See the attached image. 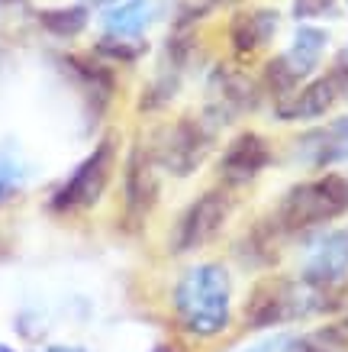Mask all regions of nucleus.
<instances>
[{
  "label": "nucleus",
  "instance_id": "16",
  "mask_svg": "<svg viewBox=\"0 0 348 352\" xmlns=\"http://www.w3.org/2000/svg\"><path fill=\"white\" fill-rule=\"evenodd\" d=\"M287 236L281 233V226L275 223V217L268 214L262 220H255L242 236H239V243H235V256L239 262L248 268H275L277 258H281V243H284Z\"/></svg>",
  "mask_w": 348,
  "mask_h": 352
},
{
  "label": "nucleus",
  "instance_id": "17",
  "mask_svg": "<svg viewBox=\"0 0 348 352\" xmlns=\"http://www.w3.org/2000/svg\"><path fill=\"white\" fill-rule=\"evenodd\" d=\"M165 0H116L100 10V32L110 36H146L161 13Z\"/></svg>",
  "mask_w": 348,
  "mask_h": 352
},
{
  "label": "nucleus",
  "instance_id": "8",
  "mask_svg": "<svg viewBox=\"0 0 348 352\" xmlns=\"http://www.w3.org/2000/svg\"><path fill=\"white\" fill-rule=\"evenodd\" d=\"M275 162H277L275 139L255 126H242V129H235L222 142V149L216 152L213 175H216V184L239 194L245 188H252Z\"/></svg>",
  "mask_w": 348,
  "mask_h": 352
},
{
  "label": "nucleus",
  "instance_id": "26",
  "mask_svg": "<svg viewBox=\"0 0 348 352\" xmlns=\"http://www.w3.org/2000/svg\"><path fill=\"white\" fill-rule=\"evenodd\" d=\"M45 352H84V349H74V346H52V349H45Z\"/></svg>",
  "mask_w": 348,
  "mask_h": 352
},
{
  "label": "nucleus",
  "instance_id": "2",
  "mask_svg": "<svg viewBox=\"0 0 348 352\" xmlns=\"http://www.w3.org/2000/svg\"><path fill=\"white\" fill-rule=\"evenodd\" d=\"M271 217L287 239L326 230L329 223L348 217V175L329 168L300 178L277 197Z\"/></svg>",
  "mask_w": 348,
  "mask_h": 352
},
{
  "label": "nucleus",
  "instance_id": "22",
  "mask_svg": "<svg viewBox=\"0 0 348 352\" xmlns=\"http://www.w3.org/2000/svg\"><path fill=\"white\" fill-rule=\"evenodd\" d=\"M342 13V0H290L294 23H326Z\"/></svg>",
  "mask_w": 348,
  "mask_h": 352
},
{
  "label": "nucleus",
  "instance_id": "27",
  "mask_svg": "<svg viewBox=\"0 0 348 352\" xmlns=\"http://www.w3.org/2000/svg\"><path fill=\"white\" fill-rule=\"evenodd\" d=\"M342 300H345V307H348V285H345V294H342Z\"/></svg>",
  "mask_w": 348,
  "mask_h": 352
},
{
  "label": "nucleus",
  "instance_id": "9",
  "mask_svg": "<svg viewBox=\"0 0 348 352\" xmlns=\"http://www.w3.org/2000/svg\"><path fill=\"white\" fill-rule=\"evenodd\" d=\"M284 30V13L271 7V3H242L229 10L222 23V39H226V52L232 62L255 65L275 49L277 36Z\"/></svg>",
  "mask_w": 348,
  "mask_h": 352
},
{
  "label": "nucleus",
  "instance_id": "5",
  "mask_svg": "<svg viewBox=\"0 0 348 352\" xmlns=\"http://www.w3.org/2000/svg\"><path fill=\"white\" fill-rule=\"evenodd\" d=\"M116 168H119V139L106 133L94 142V149L74 165V171L65 178L49 197V210L52 214H87L106 197L110 182H113Z\"/></svg>",
  "mask_w": 348,
  "mask_h": 352
},
{
  "label": "nucleus",
  "instance_id": "24",
  "mask_svg": "<svg viewBox=\"0 0 348 352\" xmlns=\"http://www.w3.org/2000/svg\"><path fill=\"white\" fill-rule=\"evenodd\" d=\"M200 3H207V7L216 13V10H235V7H242L248 0H200Z\"/></svg>",
  "mask_w": 348,
  "mask_h": 352
},
{
  "label": "nucleus",
  "instance_id": "10",
  "mask_svg": "<svg viewBox=\"0 0 348 352\" xmlns=\"http://www.w3.org/2000/svg\"><path fill=\"white\" fill-rule=\"evenodd\" d=\"M161 175L159 162L148 149V139L129 142L126 155H123V217L132 226L146 223L155 214L161 201Z\"/></svg>",
  "mask_w": 348,
  "mask_h": 352
},
{
  "label": "nucleus",
  "instance_id": "1",
  "mask_svg": "<svg viewBox=\"0 0 348 352\" xmlns=\"http://www.w3.org/2000/svg\"><path fill=\"white\" fill-rule=\"evenodd\" d=\"M181 330L197 340H216L232 323V275L222 262L187 268L171 294Z\"/></svg>",
  "mask_w": 348,
  "mask_h": 352
},
{
  "label": "nucleus",
  "instance_id": "20",
  "mask_svg": "<svg viewBox=\"0 0 348 352\" xmlns=\"http://www.w3.org/2000/svg\"><path fill=\"white\" fill-rule=\"evenodd\" d=\"M255 75H258V85H262L264 97H268V107L277 104V100H287L297 87L303 85L300 75L287 65L284 52H268L262 62H258V72H255Z\"/></svg>",
  "mask_w": 348,
  "mask_h": 352
},
{
  "label": "nucleus",
  "instance_id": "21",
  "mask_svg": "<svg viewBox=\"0 0 348 352\" xmlns=\"http://www.w3.org/2000/svg\"><path fill=\"white\" fill-rule=\"evenodd\" d=\"M91 52L97 58H104L106 65L113 68H132L148 55V39L146 36H110V32H100L91 45Z\"/></svg>",
  "mask_w": 348,
  "mask_h": 352
},
{
  "label": "nucleus",
  "instance_id": "18",
  "mask_svg": "<svg viewBox=\"0 0 348 352\" xmlns=\"http://www.w3.org/2000/svg\"><path fill=\"white\" fill-rule=\"evenodd\" d=\"M36 23L39 30L49 32L52 39H78L91 30L94 23V10L87 7L84 0L78 3H58V7H43L36 10Z\"/></svg>",
  "mask_w": 348,
  "mask_h": 352
},
{
  "label": "nucleus",
  "instance_id": "7",
  "mask_svg": "<svg viewBox=\"0 0 348 352\" xmlns=\"http://www.w3.org/2000/svg\"><path fill=\"white\" fill-rule=\"evenodd\" d=\"M235 207H239V194L222 188V184H213V188L200 191L174 220L171 252L184 256V252H197L203 245H210L226 230Z\"/></svg>",
  "mask_w": 348,
  "mask_h": 352
},
{
  "label": "nucleus",
  "instance_id": "3",
  "mask_svg": "<svg viewBox=\"0 0 348 352\" xmlns=\"http://www.w3.org/2000/svg\"><path fill=\"white\" fill-rule=\"evenodd\" d=\"M148 149L159 162V168L168 178H194L197 171L213 159L220 129L207 123L200 110L197 113H181V117L165 120L155 133H148Z\"/></svg>",
  "mask_w": 348,
  "mask_h": 352
},
{
  "label": "nucleus",
  "instance_id": "11",
  "mask_svg": "<svg viewBox=\"0 0 348 352\" xmlns=\"http://www.w3.org/2000/svg\"><path fill=\"white\" fill-rule=\"evenodd\" d=\"M287 152L300 168L310 171H329L348 165V113L329 117L323 123H310L303 133L290 139Z\"/></svg>",
  "mask_w": 348,
  "mask_h": 352
},
{
  "label": "nucleus",
  "instance_id": "23",
  "mask_svg": "<svg viewBox=\"0 0 348 352\" xmlns=\"http://www.w3.org/2000/svg\"><path fill=\"white\" fill-rule=\"evenodd\" d=\"M23 184V168L13 159H0V204L10 201Z\"/></svg>",
  "mask_w": 348,
  "mask_h": 352
},
{
  "label": "nucleus",
  "instance_id": "4",
  "mask_svg": "<svg viewBox=\"0 0 348 352\" xmlns=\"http://www.w3.org/2000/svg\"><path fill=\"white\" fill-rule=\"evenodd\" d=\"M203 91H207V100H203L200 113L220 133L239 123L242 117H255L268 104L258 75L248 72V65H239L232 58L210 65V72L203 78Z\"/></svg>",
  "mask_w": 348,
  "mask_h": 352
},
{
  "label": "nucleus",
  "instance_id": "6",
  "mask_svg": "<svg viewBox=\"0 0 348 352\" xmlns=\"http://www.w3.org/2000/svg\"><path fill=\"white\" fill-rule=\"evenodd\" d=\"M348 97V52H338L332 62L306 78L287 100L271 104V117L277 123H323L336 113V107Z\"/></svg>",
  "mask_w": 348,
  "mask_h": 352
},
{
  "label": "nucleus",
  "instance_id": "28",
  "mask_svg": "<svg viewBox=\"0 0 348 352\" xmlns=\"http://www.w3.org/2000/svg\"><path fill=\"white\" fill-rule=\"evenodd\" d=\"M0 352H10V349H3V346H0Z\"/></svg>",
  "mask_w": 348,
  "mask_h": 352
},
{
  "label": "nucleus",
  "instance_id": "13",
  "mask_svg": "<svg viewBox=\"0 0 348 352\" xmlns=\"http://www.w3.org/2000/svg\"><path fill=\"white\" fill-rule=\"evenodd\" d=\"M58 62H62V68L68 72V78L81 87L84 104H87V110H91V120L100 123L106 107L113 104L116 87H119L116 68L106 65L104 58H97L94 52H65Z\"/></svg>",
  "mask_w": 348,
  "mask_h": 352
},
{
  "label": "nucleus",
  "instance_id": "15",
  "mask_svg": "<svg viewBox=\"0 0 348 352\" xmlns=\"http://www.w3.org/2000/svg\"><path fill=\"white\" fill-rule=\"evenodd\" d=\"M329 45H332V32L323 23H297L290 32V43L284 49V58L300 75V81H306L326 68Z\"/></svg>",
  "mask_w": 348,
  "mask_h": 352
},
{
  "label": "nucleus",
  "instance_id": "30",
  "mask_svg": "<svg viewBox=\"0 0 348 352\" xmlns=\"http://www.w3.org/2000/svg\"><path fill=\"white\" fill-rule=\"evenodd\" d=\"M345 52H348V49H345Z\"/></svg>",
  "mask_w": 348,
  "mask_h": 352
},
{
  "label": "nucleus",
  "instance_id": "19",
  "mask_svg": "<svg viewBox=\"0 0 348 352\" xmlns=\"http://www.w3.org/2000/svg\"><path fill=\"white\" fill-rule=\"evenodd\" d=\"M184 87V72L171 68V65H161L159 62V72L148 78L146 87L139 91V100H136V110L142 117H152V113H161L174 104V97L181 94Z\"/></svg>",
  "mask_w": 348,
  "mask_h": 352
},
{
  "label": "nucleus",
  "instance_id": "14",
  "mask_svg": "<svg viewBox=\"0 0 348 352\" xmlns=\"http://www.w3.org/2000/svg\"><path fill=\"white\" fill-rule=\"evenodd\" d=\"M348 349V320L329 323L313 333H271L264 340L245 346L242 352H345Z\"/></svg>",
  "mask_w": 348,
  "mask_h": 352
},
{
  "label": "nucleus",
  "instance_id": "25",
  "mask_svg": "<svg viewBox=\"0 0 348 352\" xmlns=\"http://www.w3.org/2000/svg\"><path fill=\"white\" fill-rule=\"evenodd\" d=\"M91 10H104V7H110V3H116V0H84Z\"/></svg>",
  "mask_w": 348,
  "mask_h": 352
},
{
  "label": "nucleus",
  "instance_id": "12",
  "mask_svg": "<svg viewBox=\"0 0 348 352\" xmlns=\"http://www.w3.org/2000/svg\"><path fill=\"white\" fill-rule=\"evenodd\" d=\"M313 236V233H310ZM348 278V226L338 230H323L306 245L303 265H300V281L313 288H338Z\"/></svg>",
  "mask_w": 348,
  "mask_h": 352
},
{
  "label": "nucleus",
  "instance_id": "29",
  "mask_svg": "<svg viewBox=\"0 0 348 352\" xmlns=\"http://www.w3.org/2000/svg\"><path fill=\"white\" fill-rule=\"evenodd\" d=\"M342 3H345V7H348V0H342Z\"/></svg>",
  "mask_w": 348,
  "mask_h": 352
}]
</instances>
